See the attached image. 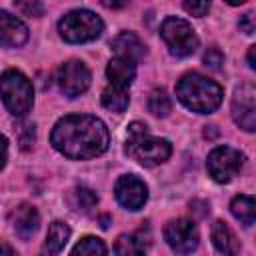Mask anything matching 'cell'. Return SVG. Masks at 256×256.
Returning <instances> with one entry per match:
<instances>
[{"instance_id": "obj_14", "label": "cell", "mask_w": 256, "mask_h": 256, "mask_svg": "<svg viewBox=\"0 0 256 256\" xmlns=\"http://www.w3.org/2000/svg\"><path fill=\"white\" fill-rule=\"evenodd\" d=\"M12 226H14V232L22 238V240H28L36 234L38 226H40V214L34 206L30 204H20L14 212H12Z\"/></svg>"}, {"instance_id": "obj_21", "label": "cell", "mask_w": 256, "mask_h": 256, "mask_svg": "<svg viewBox=\"0 0 256 256\" xmlns=\"http://www.w3.org/2000/svg\"><path fill=\"white\" fill-rule=\"evenodd\" d=\"M114 252H116V256H146L142 240L132 234L118 236V240L114 244Z\"/></svg>"}, {"instance_id": "obj_16", "label": "cell", "mask_w": 256, "mask_h": 256, "mask_svg": "<svg viewBox=\"0 0 256 256\" xmlns=\"http://www.w3.org/2000/svg\"><path fill=\"white\" fill-rule=\"evenodd\" d=\"M106 76L112 86L128 90L136 78V64L130 60H124V58H112L106 66Z\"/></svg>"}, {"instance_id": "obj_17", "label": "cell", "mask_w": 256, "mask_h": 256, "mask_svg": "<svg viewBox=\"0 0 256 256\" xmlns=\"http://www.w3.org/2000/svg\"><path fill=\"white\" fill-rule=\"evenodd\" d=\"M68 238H70V226L66 222L56 220V222H52L48 226L46 240H44V250L50 252V254H58L66 246Z\"/></svg>"}, {"instance_id": "obj_19", "label": "cell", "mask_w": 256, "mask_h": 256, "mask_svg": "<svg viewBox=\"0 0 256 256\" xmlns=\"http://www.w3.org/2000/svg\"><path fill=\"white\" fill-rule=\"evenodd\" d=\"M130 102V94L126 88H118V86H106L102 90V106L110 112H124L128 108Z\"/></svg>"}, {"instance_id": "obj_28", "label": "cell", "mask_w": 256, "mask_h": 256, "mask_svg": "<svg viewBox=\"0 0 256 256\" xmlns=\"http://www.w3.org/2000/svg\"><path fill=\"white\" fill-rule=\"evenodd\" d=\"M238 24H240V28H242L246 34H254V14H250V12L244 14Z\"/></svg>"}, {"instance_id": "obj_6", "label": "cell", "mask_w": 256, "mask_h": 256, "mask_svg": "<svg viewBox=\"0 0 256 256\" xmlns=\"http://www.w3.org/2000/svg\"><path fill=\"white\" fill-rule=\"evenodd\" d=\"M208 174L216 182H230L244 166V154L232 146H216L208 154Z\"/></svg>"}, {"instance_id": "obj_18", "label": "cell", "mask_w": 256, "mask_h": 256, "mask_svg": "<svg viewBox=\"0 0 256 256\" xmlns=\"http://www.w3.org/2000/svg\"><path fill=\"white\" fill-rule=\"evenodd\" d=\"M230 212L234 214L236 220H240L244 226H252L254 224V216H256V204L254 198L248 194H240L234 196L230 202Z\"/></svg>"}, {"instance_id": "obj_11", "label": "cell", "mask_w": 256, "mask_h": 256, "mask_svg": "<svg viewBox=\"0 0 256 256\" xmlns=\"http://www.w3.org/2000/svg\"><path fill=\"white\" fill-rule=\"evenodd\" d=\"M172 154V144L164 138H154V136H144L132 150L130 156H134L142 166H158L166 162Z\"/></svg>"}, {"instance_id": "obj_26", "label": "cell", "mask_w": 256, "mask_h": 256, "mask_svg": "<svg viewBox=\"0 0 256 256\" xmlns=\"http://www.w3.org/2000/svg\"><path fill=\"white\" fill-rule=\"evenodd\" d=\"M182 6H184V10H186L188 14L198 16V18L206 16L208 10H210V2H190V0H188V2H184Z\"/></svg>"}, {"instance_id": "obj_4", "label": "cell", "mask_w": 256, "mask_h": 256, "mask_svg": "<svg viewBox=\"0 0 256 256\" xmlns=\"http://www.w3.org/2000/svg\"><path fill=\"white\" fill-rule=\"evenodd\" d=\"M104 30V22L90 10H72L58 22V32L66 42L82 44L96 40Z\"/></svg>"}, {"instance_id": "obj_23", "label": "cell", "mask_w": 256, "mask_h": 256, "mask_svg": "<svg viewBox=\"0 0 256 256\" xmlns=\"http://www.w3.org/2000/svg\"><path fill=\"white\" fill-rule=\"evenodd\" d=\"M98 204V196L94 190L86 188V186H78L72 190V206L74 210H80V212H90L92 208H96Z\"/></svg>"}, {"instance_id": "obj_25", "label": "cell", "mask_w": 256, "mask_h": 256, "mask_svg": "<svg viewBox=\"0 0 256 256\" xmlns=\"http://www.w3.org/2000/svg\"><path fill=\"white\" fill-rule=\"evenodd\" d=\"M204 64L212 70H220V66L224 64V54L218 46H210L206 52H204Z\"/></svg>"}, {"instance_id": "obj_2", "label": "cell", "mask_w": 256, "mask_h": 256, "mask_svg": "<svg viewBox=\"0 0 256 256\" xmlns=\"http://www.w3.org/2000/svg\"><path fill=\"white\" fill-rule=\"evenodd\" d=\"M176 96L188 110L198 114H210L222 104L224 90L218 82L198 72H188L178 80Z\"/></svg>"}, {"instance_id": "obj_27", "label": "cell", "mask_w": 256, "mask_h": 256, "mask_svg": "<svg viewBox=\"0 0 256 256\" xmlns=\"http://www.w3.org/2000/svg\"><path fill=\"white\" fill-rule=\"evenodd\" d=\"M16 8L22 10L26 16H40L42 10H44V6H42L40 2H30V4H22V2H18Z\"/></svg>"}, {"instance_id": "obj_22", "label": "cell", "mask_w": 256, "mask_h": 256, "mask_svg": "<svg viewBox=\"0 0 256 256\" xmlns=\"http://www.w3.org/2000/svg\"><path fill=\"white\" fill-rule=\"evenodd\" d=\"M148 110L154 116H160V118H164V116L170 114L172 102H170V96L166 94V90L156 88V90L150 92V96H148Z\"/></svg>"}, {"instance_id": "obj_12", "label": "cell", "mask_w": 256, "mask_h": 256, "mask_svg": "<svg viewBox=\"0 0 256 256\" xmlns=\"http://www.w3.org/2000/svg\"><path fill=\"white\" fill-rule=\"evenodd\" d=\"M28 40V28L26 24L12 16L6 10H0V44L2 46H22Z\"/></svg>"}, {"instance_id": "obj_20", "label": "cell", "mask_w": 256, "mask_h": 256, "mask_svg": "<svg viewBox=\"0 0 256 256\" xmlns=\"http://www.w3.org/2000/svg\"><path fill=\"white\" fill-rule=\"evenodd\" d=\"M70 256H108L106 244L96 236H84L70 252Z\"/></svg>"}, {"instance_id": "obj_9", "label": "cell", "mask_w": 256, "mask_h": 256, "mask_svg": "<svg viewBox=\"0 0 256 256\" xmlns=\"http://www.w3.org/2000/svg\"><path fill=\"white\" fill-rule=\"evenodd\" d=\"M232 118L242 130L246 132L256 130V90L252 84H242L234 90Z\"/></svg>"}, {"instance_id": "obj_31", "label": "cell", "mask_w": 256, "mask_h": 256, "mask_svg": "<svg viewBox=\"0 0 256 256\" xmlns=\"http://www.w3.org/2000/svg\"><path fill=\"white\" fill-rule=\"evenodd\" d=\"M254 52H256V46H250V50H248V66L250 68H256V64H254Z\"/></svg>"}, {"instance_id": "obj_29", "label": "cell", "mask_w": 256, "mask_h": 256, "mask_svg": "<svg viewBox=\"0 0 256 256\" xmlns=\"http://www.w3.org/2000/svg\"><path fill=\"white\" fill-rule=\"evenodd\" d=\"M6 160H8V140H6V136L0 134V170L4 168Z\"/></svg>"}, {"instance_id": "obj_5", "label": "cell", "mask_w": 256, "mask_h": 256, "mask_svg": "<svg viewBox=\"0 0 256 256\" xmlns=\"http://www.w3.org/2000/svg\"><path fill=\"white\" fill-rule=\"evenodd\" d=\"M160 36L166 42L168 52L176 58H186L198 48V36L184 18L168 16L160 26Z\"/></svg>"}, {"instance_id": "obj_15", "label": "cell", "mask_w": 256, "mask_h": 256, "mask_svg": "<svg viewBox=\"0 0 256 256\" xmlns=\"http://www.w3.org/2000/svg\"><path fill=\"white\" fill-rule=\"evenodd\" d=\"M210 238H212V244L214 248L224 254V256H236L240 252V242L236 238V234L232 232V228L222 222V220H216L212 224V230H210Z\"/></svg>"}, {"instance_id": "obj_8", "label": "cell", "mask_w": 256, "mask_h": 256, "mask_svg": "<svg viewBox=\"0 0 256 256\" xmlns=\"http://www.w3.org/2000/svg\"><path fill=\"white\" fill-rule=\"evenodd\" d=\"M164 240L168 242V246L174 252L188 254V252L196 250L200 234H198V228H196V224L192 220L176 218V220H170L164 226Z\"/></svg>"}, {"instance_id": "obj_13", "label": "cell", "mask_w": 256, "mask_h": 256, "mask_svg": "<svg viewBox=\"0 0 256 256\" xmlns=\"http://www.w3.org/2000/svg\"><path fill=\"white\" fill-rule=\"evenodd\" d=\"M112 50H114L116 58L130 60L134 64L140 62L146 56V46H144V42L134 32H120L112 40Z\"/></svg>"}, {"instance_id": "obj_10", "label": "cell", "mask_w": 256, "mask_h": 256, "mask_svg": "<svg viewBox=\"0 0 256 256\" xmlns=\"http://www.w3.org/2000/svg\"><path fill=\"white\" fill-rule=\"evenodd\" d=\"M114 194H116V200L126 210H140L146 204V200H148V188H146V184L138 176H134V174L120 176L116 180Z\"/></svg>"}, {"instance_id": "obj_3", "label": "cell", "mask_w": 256, "mask_h": 256, "mask_svg": "<svg viewBox=\"0 0 256 256\" xmlns=\"http://www.w3.org/2000/svg\"><path fill=\"white\" fill-rule=\"evenodd\" d=\"M0 96L12 116H26L34 102L32 84L20 70H6L0 76Z\"/></svg>"}, {"instance_id": "obj_24", "label": "cell", "mask_w": 256, "mask_h": 256, "mask_svg": "<svg viewBox=\"0 0 256 256\" xmlns=\"http://www.w3.org/2000/svg\"><path fill=\"white\" fill-rule=\"evenodd\" d=\"M148 136V126L142 124V122H132L128 126V132H126V154H130V150L144 138Z\"/></svg>"}, {"instance_id": "obj_30", "label": "cell", "mask_w": 256, "mask_h": 256, "mask_svg": "<svg viewBox=\"0 0 256 256\" xmlns=\"http://www.w3.org/2000/svg\"><path fill=\"white\" fill-rule=\"evenodd\" d=\"M0 256H18V254L14 252V248H12L10 244L0 242Z\"/></svg>"}, {"instance_id": "obj_7", "label": "cell", "mask_w": 256, "mask_h": 256, "mask_svg": "<svg viewBox=\"0 0 256 256\" xmlns=\"http://www.w3.org/2000/svg\"><path fill=\"white\" fill-rule=\"evenodd\" d=\"M90 80H92L90 70H88V66H86L84 62H80V60H68V62H64V64L58 68V72H56L58 88H60V92H62L64 96H68V98H76V96H80L82 92H86L88 86H90Z\"/></svg>"}, {"instance_id": "obj_1", "label": "cell", "mask_w": 256, "mask_h": 256, "mask_svg": "<svg viewBox=\"0 0 256 256\" xmlns=\"http://www.w3.org/2000/svg\"><path fill=\"white\" fill-rule=\"evenodd\" d=\"M52 146L72 160H90L106 152L110 134L106 124L90 114H68L60 118L50 134Z\"/></svg>"}, {"instance_id": "obj_32", "label": "cell", "mask_w": 256, "mask_h": 256, "mask_svg": "<svg viewBox=\"0 0 256 256\" xmlns=\"http://www.w3.org/2000/svg\"><path fill=\"white\" fill-rule=\"evenodd\" d=\"M40 256H54V254H50V252H46V250H42V254Z\"/></svg>"}]
</instances>
